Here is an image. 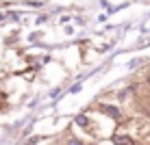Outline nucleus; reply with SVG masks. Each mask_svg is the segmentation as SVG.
I'll use <instances>...</instances> for the list:
<instances>
[{
	"label": "nucleus",
	"mask_w": 150,
	"mask_h": 145,
	"mask_svg": "<svg viewBox=\"0 0 150 145\" xmlns=\"http://www.w3.org/2000/svg\"><path fill=\"white\" fill-rule=\"evenodd\" d=\"M65 145H85V143H81V141H79V139H70V141H68V143H65Z\"/></svg>",
	"instance_id": "nucleus-4"
},
{
	"label": "nucleus",
	"mask_w": 150,
	"mask_h": 145,
	"mask_svg": "<svg viewBox=\"0 0 150 145\" xmlns=\"http://www.w3.org/2000/svg\"><path fill=\"white\" fill-rule=\"evenodd\" d=\"M100 111H102V113H107V115H109L111 119H115V121H117V119H122V111H120L117 106H111V104H100Z\"/></svg>",
	"instance_id": "nucleus-1"
},
{
	"label": "nucleus",
	"mask_w": 150,
	"mask_h": 145,
	"mask_svg": "<svg viewBox=\"0 0 150 145\" xmlns=\"http://www.w3.org/2000/svg\"><path fill=\"white\" fill-rule=\"evenodd\" d=\"M113 145H135L131 137H113Z\"/></svg>",
	"instance_id": "nucleus-2"
},
{
	"label": "nucleus",
	"mask_w": 150,
	"mask_h": 145,
	"mask_svg": "<svg viewBox=\"0 0 150 145\" xmlns=\"http://www.w3.org/2000/svg\"><path fill=\"white\" fill-rule=\"evenodd\" d=\"M87 123H89V119H87V115H79L76 117V126H81V128H85Z\"/></svg>",
	"instance_id": "nucleus-3"
}]
</instances>
